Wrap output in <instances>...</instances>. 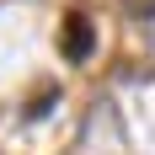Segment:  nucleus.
I'll use <instances>...</instances> for the list:
<instances>
[{"mask_svg":"<svg viewBox=\"0 0 155 155\" xmlns=\"http://www.w3.org/2000/svg\"><path fill=\"white\" fill-rule=\"evenodd\" d=\"M91 43H96V32H91V21H86V16H70V21H64V59H86V54H91Z\"/></svg>","mask_w":155,"mask_h":155,"instance_id":"1","label":"nucleus"}]
</instances>
